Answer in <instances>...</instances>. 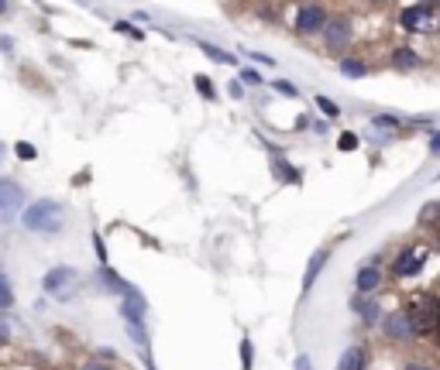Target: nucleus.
Returning <instances> with one entry per match:
<instances>
[{
  "label": "nucleus",
  "mask_w": 440,
  "mask_h": 370,
  "mask_svg": "<svg viewBox=\"0 0 440 370\" xmlns=\"http://www.w3.org/2000/svg\"><path fill=\"white\" fill-rule=\"evenodd\" d=\"M354 35H358L354 18L344 14V11H330V18H327V25H323V31L317 38H320L323 55H344V52H351Z\"/></svg>",
  "instance_id": "obj_1"
},
{
  "label": "nucleus",
  "mask_w": 440,
  "mask_h": 370,
  "mask_svg": "<svg viewBox=\"0 0 440 370\" xmlns=\"http://www.w3.org/2000/svg\"><path fill=\"white\" fill-rule=\"evenodd\" d=\"M66 223V206L56 199H38L28 209H21V226L32 233H59Z\"/></svg>",
  "instance_id": "obj_2"
},
{
  "label": "nucleus",
  "mask_w": 440,
  "mask_h": 370,
  "mask_svg": "<svg viewBox=\"0 0 440 370\" xmlns=\"http://www.w3.org/2000/svg\"><path fill=\"white\" fill-rule=\"evenodd\" d=\"M330 18V8L323 0H300L293 11V35L296 38H317Z\"/></svg>",
  "instance_id": "obj_3"
},
{
  "label": "nucleus",
  "mask_w": 440,
  "mask_h": 370,
  "mask_svg": "<svg viewBox=\"0 0 440 370\" xmlns=\"http://www.w3.org/2000/svg\"><path fill=\"white\" fill-rule=\"evenodd\" d=\"M402 308L409 312V319H413V326H416V332H419V336L433 332V329H437V322H440V295H433V291L413 295Z\"/></svg>",
  "instance_id": "obj_4"
},
{
  "label": "nucleus",
  "mask_w": 440,
  "mask_h": 370,
  "mask_svg": "<svg viewBox=\"0 0 440 370\" xmlns=\"http://www.w3.org/2000/svg\"><path fill=\"white\" fill-rule=\"evenodd\" d=\"M437 21H440V8L426 4V0H413V4H406V8L399 11V28H402L406 35H419V31L433 28Z\"/></svg>",
  "instance_id": "obj_5"
},
{
  "label": "nucleus",
  "mask_w": 440,
  "mask_h": 370,
  "mask_svg": "<svg viewBox=\"0 0 440 370\" xmlns=\"http://www.w3.org/2000/svg\"><path fill=\"white\" fill-rule=\"evenodd\" d=\"M426 257H430V250H426L423 243H406V247H399V250L392 254L389 271H392V278H416V274L423 271Z\"/></svg>",
  "instance_id": "obj_6"
},
{
  "label": "nucleus",
  "mask_w": 440,
  "mask_h": 370,
  "mask_svg": "<svg viewBox=\"0 0 440 370\" xmlns=\"http://www.w3.org/2000/svg\"><path fill=\"white\" fill-rule=\"evenodd\" d=\"M378 322H382V336H385L389 343H413V339L419 336L406 308H392V312H382V319H378Z\"/></svg>",
  "instance_id": "obj_7"
},
{
  "label": "nucleus",
  "mask_w": 440,
  "mask_h": 370,
  "mask_svg": "<svg viewBox=\"0 0 440 370\" xmlns=\"http://www.w3.org/2000/svg\"><path fill=\"white\" fill-rule=\"evenodd\" d=\"M76 267H69V264H59V267H49L45 271V278H42V291L45 295H52V298H59V302H66L73 291H76Z\"/></svg>",
  "instance_id": "obj_8"
},
{
  "label": "nucleus",
  "mask_w": 440,
  "mask_h": 370,
  "mask_svg": "<svg viewBox=\"0 0 440 370\" xmlns=\"http://www.w3.org/2000/svg\"><path fill=\"white\" fill-rule=\"evenodd\" d=\"M21 202H25L21 185L11 179H0V223H11L21 213Z\"/></svg>",
  "instance_id": "obj_9"
},
{
  "label": "nucleus",
  "mask_w": 440,
  "mask_h": 370,
  "mask_svg": "<svg viewBox=\"0 0 440 370\" xmlns=\"http://www.w3.org/2000/svg\"><path fill=\"white\" fill-rule=\"evenodd\" d=\"M385 62H389V69H395V72H416V69L423 66V55H419L413 45H392Z\"/></svg>",
  "instance_id": "obj_10"
},
{
  "label": "nucleus",
  "mask_w": 440,
  "mask_h": 370,
  "mask_svg": "<svg viewBox=\"0 0 440 370\" xmlns=\"http://www.w3.org/2000/svg\"><path fill=\"white\" fill-rule=\"evenodd\" d=\"M385 285V271L371 261V264H361L358 271H354V291H361V295H375L378 288Z\"/></svg>",
  "instance_id": "obj_11"
},
{
  "label": "nucleus",
  "mask_w": 440,
  "mask_h": 370,
  "mask_svg": "<svg viewBox=\"0 0 440 370\" xmlns=\"http://www.w3.org/2000/svg\"><path fill=\"white\" fill-rule=\"evenodd\" d=\"M337 72H341L344 79H365V76L371 72V59H368V55H351V52H344V55H337Z\"/></svg>",
  "instance_id": "obj_12"
},
{
  "label": "nucleus",
  "mask_w": 440,
  "mask_h": 370,
  "mask_svg": "<svg viewBox=\"0 0 440 370\" xmlns=\"http://www.w3.org/2000/svg\"><path fill=\"white\" fill-rule=\"evenodd\" d=\"M145 312H148L145 295L131 285V288L121 295V315H124V322H145Z\"/></svg>",
  "instance_id": "obj_13"
},
{
  "label": "nucleus",
  "mask_w": 440,
  "mask_h": 370,
  "mask_svg": "<svg viewBox=\"0 0 440 370\" xmlns=\"http://www.w3.org/2000/svg\"><path fill=\"white\" fill-rule=\"evenodd\" d=\"M351 308H354V315H358L365 326H375V322L382 319V305H378L371 295H361V291H354V298H351Z\"/></svg>",
  "instance_id": "obj_14"
},
{
  "label": "nucleus",
  "mask_w": 440,
  "mask_h": 370,
  "mask_svg": "<svg viewBox=\"0 0 440 370\" xmlns=\"http://www.w3.org/2000/svg\"><path fill=\"white\" fill-rule=\"evenodd\" d=\"M327 257H330L327 250H317V254H313V257L306 261V267H303V295H306V291H310V288L317 285V278H320V271H323Z\"/></svg>",
  "instance_id": "obj_15"
},
{
  "label": "nucleus",
  "mask_w": 440,
  "mask_h": 370,
  "mask_svg": "<svg viewBox=\"0 0 440 370\" xmlns=\"http://www.w3.org/2000/svg\"><path fill=\"white\" fill-rule=\"evenodd\" d=\"M337 370H368V349L365 346H347Z\"/></svg>",
  "instance_id": "obj_16"
},
{
  "label": "nucleus",
  "mask_w": 440,
  "mask_h": 370,
  "mask_svg": "<svg viewBox=\"0 0 440 370\" xmlns=\"http://www.w3.org/2000/svg\"><path fill=\"white\" fill-rule=\"evenodd\" d=\"M272 172H276V175H279L282 182H289V185H300V182H303V175H300V168H296V165H289V161H286V158H282L279 151H276V161H272Z\"/></svg>",
  "instance_id": "obj_17"
},
{
  "label": "nucleus",
  "mask_w": 440,
  "mask_h": 370,
  "mask_svg": "<svg viewBox=\"0 0 440 370\" xmlns=\"http://www.w3.org/2000/svg\"><path fill=\"white\" fill-rule=\"evenodd\" d=\"M97 278H100V285H103L107 291H114V295H124V291L131 288V285H127V281H124V278H121L117 271H110L107 264H103V267L97 271Z\"/></svg>",
  "instance_id": "obj_18"
},
{
  "label": "nucleus",
  "mask_w": 440,
  "mask_h": 370,
  "mask_svg": "<svg viewBox=\"0 0 440 370\" xmlns=\"http://www.w3.org/2000/svg\"><path fill=\"white\" fill-rule=\"evenodd\" d=\"M416 226H419V230H437V226H440V199H433V202H426V206L419 209Z\"/></svg>",
  "instance_id": "obj_19"
},
{
  "label": "nucleus",
  "mask_w": 440,
  "mask_h": 370,
  "mask_svg": "<svg viewBox=\"0 0 440 370\" xmlns=\"http://www.w3.org/2000/svg\"><path fill=\"white\" fill-rule=\"evenodd\" d=\"M196 45L203 49V55H206V59H213V62H220V66H238V59H234L231 52H224V49H217L213 42H203V38H199Z\"/></svg>",
  "instance_id": "obj_20"
},
{
  "label": "nucleus",
  "mask_w": 440,
  "mask_h": 370,
  "mask_svg": "<svg viewBox=\"0 0 440 370\" xmlns=\"http://www.w3.org/2000/svg\"><path fill=\"white\" fill-rule=\"evenodd\" d=\"M11 305H14V285H11L8 271L0 267V312H4V308H11Z\"/></svg>",
  "instance_id": "obj_21"
},
{
  "label": "nucleus",
  "mask_w": 440,
  "mask_h": 370,
  "mask_svg": "<svg viewBox=\"0 0 440 370\" xmlns=\"http://www.w3.org/2000/svg\"><path fill=\"white\" fill-rule=\"evenodd\" d=\"M193 86H196V93H199L203 100H217V86H213V79H210V76L196 72V76H193Z\"/></svg>",
  "instance_id": "obj_22"
},
{
  "label": "nucleus",
  "mask_w": 440,
  "mask_h": 370,
  "mask_svg": "<svg viewBox=\"0 0 440 370\" xmlns=\"http://www.w3.org/2000/svg\"><path fill=\"white\" fill-rule=\"evenodd\" d=\"M313 103H317V110H320V114H323L327 120H337V117H341V107H337V103H334L330 96L317 93V96H313Z\"/></svg>",
  "instance_id": "obj_23"
},
{
  "label": "nucleus",
  "mask_w": 440,
  "mask_h": 370,
  "mask_svg": "<svg viewBox=\"0 0 440 370\" xmlns=\"http://www.w3.org/2000/svg\"><path fill=\"white\" fill-rule=\"evenodd\" d=\"M371 127H378V131H399L402 120H399L395 114H375V117H371Z\"/></svg>",
  "instance_id": "obj_24"
},
{
  "label": "nucleus",
  "mask_w": 440,
  "mask_h": 370,
  "mask_svg": "<svg viewBox=\"0 0 440 370\" xmlns=\"http://www.w3.org/2000/svg\"><path fill=\"white\" fill-rule=\"evenodd\" d=\"M114 31H117V35H124V38H131V42H141V38H145V31H141L138 25H131V21H117V25H114Z\"/></svg>",
  "instance_id": "obj_25"
},
{
  "label": "nucleus",
  "mask_w": 440,
  "mask_h": 370,
  "mask_svg": "<svg viewBox=\"0 0 440 370\" xmlns=\"http://www.w3.org/2000/svg\"><path fill=\"white\" fill-rule=\"evenodd\" d=\"M238 349H241V370H252V367H255V346H252V339L245 336Z\"/></svg>",
  "instance_id": "obj_26"
},
{
  "label": "nucleus",
  "mask_w": 440,
  "mask_h": 370,
  "mask_svg": "<svg viewBox=\"0 0 440 370\" xmlns=\"http://www.w3.org/2000/svg\"><path fill=\"white\" fill-rule=\"evenodd\" d=\"M272 90H276L279 96H286V100H296V96H300V90H296L289 79H272Z\"/></svg>",
  "instance_id": "obj_27"
},
{
  "label": "nucleus",
  "mask_w": 440,
  "mask_h": 370,
  "mask_svg": "<svg viewBox=\"0 0 440 370\" xmlns=\"http://www.w3.org/2000/svg\"><path fill=\"white\" fill-rule=\"evenodd\" d=\"M358 144H361V141H358L354 131H344V134L337 137V148H341V151H358Z\"/></svg>",
  "instance_id": "obj_28"
},
{
  "label": "nucleus",
  "mask_w": 440,
  "mask_h": 370,
  "mask_svg": "<svg viewBox=\"0 0 440 370\" xmlns=\"http://www.w3.org/2000/svg\"><path fill=\"white\" fill-rule=\"evenodd\" d=\"M14 155H18L21 161H35V158H38V151H35L28 141H18V144H14Z\"/></svg>",
  "instance_id": "obj_29"
},
{
  "label": "nucleus",
  "mask_w": 440,
  "mask_h": 370,
  "mask_svg": "<svg viewBox=\"0 0 440 370\" xmlns=\"http://www.w3.org/2000/svg\"><path fill=\"white\" fill-rule=\"evenodd\" d=\"M245 55H248L252 62H258V66H265V69H276V59H272V55H262V52H252V49H248Z\"/></svg>",
  "instance_id": "obj_30"
},
{
  "label": "nucleus",
  "mask_w": 440,
  "mask_h": 370,
  "mask_svg": "<svg viewBox=\"0 0 440 370\" xmlns=\"http://www.w3.org/2000/svg\"><path fill=\"white\" fill-rule=\"evenodd\" d=\"M238 79H241L245 86H262V76H258L255 69H241V72H238Z\"/></svg>",
  "instance_id": "obj_31"
},
{
  "label": "nucleus",
  "mask_w": 440,
  "mask_h": 370,
  "mask_svg": "<svg viewBox=\"0 0 440 370\" xmlns=\"http://www.w3.org/2000/svg\"><path fill=\"white\" fill-rule=\"evenodd\" d=\"M228 93H231V100H245V83L241 79H231L228 83Z\"/></svg>",
  "instance_id": "obj_32"
},
{
  "label": "nucleus",
  "mask_w": 440,
  "mask_h": 370,
  "mask_svg": "<svg viewBox=\"0 0 440 370\" xmlns=\"http://www.w3.org/2000/svg\"><path fill=\"white\" fill-rule=\"evenodd\" d=\"M93 247H97V257H100V264H107V247H103V237H100V233H93Z\"/></svg>",
  "instance_id": "obj_33"
},
{
  "label": "nucleus",
  "mask_w": 440,
  "mask_h": 370,
  "mask_svg": "<svg viewBox=\"0 0 440 370\" xmlns=\"http://www.w3.org/2000/svg\"><path fill=\"white\" fill-rule=\"evenodd\" d=\"M4 343H11V322L0 319V346H4Z\"/></svg>",
  "instance_id": "obj_34"
},
{
  "label": "nucleus",
  "mask_w": 440,
  "mask_h": 370,
  "mask_svg": "<svg viewBox=\"0 0 440 370\" xmlns=\"http://www.w3.org/2000/svg\"><path fill=\"white\" fill-rule=\"evenodd\" d=\"M83 370H110V367H107V363H100V360H86V363H83Z\"/></svg>",
  "instance_id": "obj_35"
},
{
  "label": "nucleus",
  "mask_w": 440,
  "mask_h": 370,
  "mask_svg": "<svg viewBox=\"0 0 440 370\" xmlns=\"http://www.w3.org/2000/svg\"><path fill=\"white\" fill-rule=\"evenodd\" d=\"M430 151H433V155H440V131H433V134H430Z\"/></svg>",
  "instance_id": "obj_36"
},
{
  "label": "nucleus",
  "mask_w": 440,
  "mask_h": 370,
  "mask_svg": "<svg viewBox=\"0 0 440 370\" xmlns=\"http://www.w3.org/2000/svg\"><path fill=\"white\" fill-rule=\"evenodd\" d=\"M0 52H4V55H11V52H14V45H11V38H0Z\"/></svg>",
  "instance_id": "obj_37"
},
{
  "label": "nucleus",
  "mask_w": 440,
  "mask_h": 370,
  "mask_svg": "<svg viewBox=\"0 0 440 370\" xmlns=\"http://www.w3.org/2000/svg\"><path fill=\"white\" fill-rule=\"evenodd\" d=\"M296 370H310V356H300L296 360Z\"/></svg>",
  "instance_id": "obj_38"
},
{
  "label": "nucleus",
  "mask_w": 440,
  "mask_h": 370,
  "mask_svg": "<svg viewBox=\"0 0 440 370\" xmlns=\"http://www.w3.org/2000/svg\"><path fill=\"white\" fill-rule=\"evenodd\" d=\"M8 8H11V0H0V14H8Z\"/></svg>",
  "instance_id": "obj_39"
},
{
  "label": "nucleus",
  "mask_w": 440,
  "mask_h": 370,
  "mask_svg": "<svg viewBox=\"0 0 440 370\" xmlns=\"http://www.w3.org/2000/svg\"><path fill=\"white\" fill-rule=\"evenodd\" d=\"M433 247H437V254H440V226H437V237H433Z\"/></svg>",
  "instance_id": "obj_40"
},
{
  "label": "nucleus",
  "mask_w": 440,
  "mask_h": 370,
  "mask_svg": "<svg viewBox=\"0 0 440 370\" xmlns=\"http://www.w3.org/2000/svg\"><path fill=\"white\" fill-rule=\"evenodd\" d=\"M0 158H4V144H0Z\"/></svg>",
  "instance_id": "obj_41"
}]
</instances>
